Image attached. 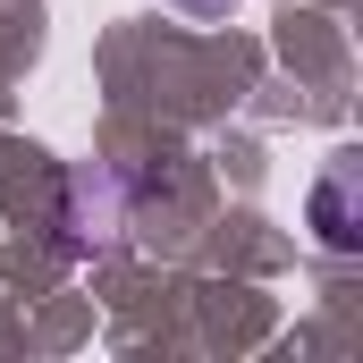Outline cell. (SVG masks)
<instances>
[{
    "label": "cell",
    "instance_id": "obj_2",
    "mask_svg": "<svg viewBox=\"0 0 363 363\" xmlns=\"http://www.w3.org/2000/svg\"><path fill=\"white\" fill-rule=\"evenodd\" d=\"M186 17H220V9H237V0H178Z\"/></svg>",
    "mask_w": 363,
    "mask_h": 363
},
{
    "label": "cell",
    "instance_id": "obj_1",
    "mask_svg": "<svg viewBox=\"0 0 363 363\" xmlns=\"http://www.w3.org/2000/svg\"><path fill=\"white\" fill-rule=\"evenodd\" d=\"M355 169H330V178L313 186V228H321V245L330 254H355Z\"/></svg>",
    "mask_w": 363,
    "mask_h": 363
}]
</instances>
